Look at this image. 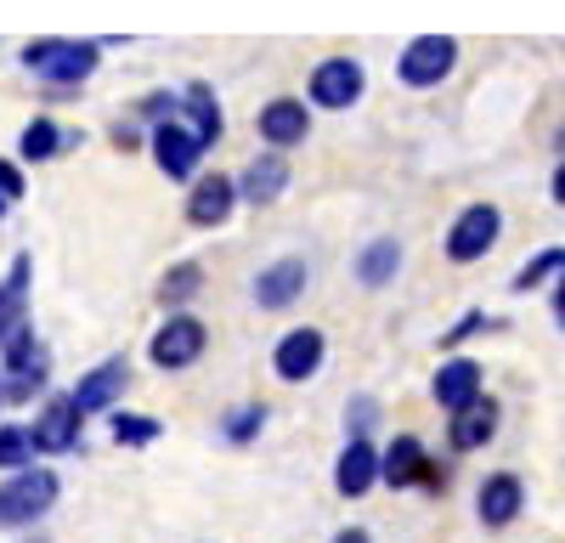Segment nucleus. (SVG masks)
I'll use <instances>...</instances> for the list:
<instances>
[{
	"instance_id": "nucleus-12",
	"label": "nucleus",
	"mask_w": 565,
	"mask_h": 543,
	"mask_svg": "<svg viewBox=\"0 0 565 543\" xmlns=\"http://www.w3.org/2000/svg\"><path fill=\"white\" fill-rule=\"evenodd\" d=\"M380 459H385V453L373 447L367 436H351L345 453H340V465H334V487H340V498H362L373 481H380Z\"/></svg>"
},
{
	"instance_id": "nucleus-35",
	"label": "nucleus",
	"mask_w": 565,
	"mask_h": 543,
	"mask_svg": "<svg viewBox=\"0 0 565 543\" xmlns=\"http://www.w3.org/2000/svg\"><path fill=\"white\" fill-rule=\"evenodd\" d=\"M554 311L565 317V272H559V289H554Z\"/></svg>"
},
{
	"instance_id": "nucleus-11",
	"label": "nucleus",
	"mask_w": 565,
	"mask_h": 543,
	"mask_svg": "<svg viewBox=\"0 0 565 543\" xmlns=\"http://www.w3.org/2000/svg\"><path fill=\"white\" fill-rule=\"evenodd\" d=\"M79 407H74V396H52L45 402V414L34 419V447L40 453H74L79 447Z\"/></svg>"
},
{
	"instance_id": "nucleus-18",
	"label": "nucleus",
	"mask_w": 565,
	"mask_h": 543,
	"mask_svg": "<svg viewBox=\"0 0 565 543\" xmlns=\"http://www.w3.org/2000/svg\"><path fill=\"white\" fill-rule=\"evenodd\" d=\"M282 188H289V164H282L277 148H266L260 159H249V170H244V181H238V193L255 199V204H271Z\"/></svg>"
},
{
	"instance_id": "nucleus-4",
	"label": "nucleus",
	"mask_w": 565,
	"mask_h": 543,
	"mask_svg": "<svg viewBox=\"0 0 565 543\" xmlns=\"http://www.w3.org/2000/svg\"><path fill=\"white\" fill-rule=\"evenodd\" d=\"M458 68V40L452 34H418V40H407V52H402V63H396V74L407 79V85H441L447 74Z\"/></svg>"
},
{
	"instance_id": "nucleus-7",
	"label": "nucleus",
	"mask_w": 565,
	"mask_h": 543,
	"mask_svg": "<svg viewBox=\"0 0 565 543\" xmlns=\"http://www.w3.org/2000/svg\"><path fill=\"white\" fill-rule=\"evenodd\" d=\"M322 329H295V334H282L277 340V351H271V369H277V380H289V385H300V380H311L317 369H322Z\"/></svg>"
},
{
	"instance_id": "nucleus-10",
	"label": "nucleus",
	"mask_w": 565,
	"mask_h": 543,
	"mask_svg": "<svg viewBox=\"0 0 565 543\" xmlns=\"http://www.w3.org/2000/svg\"><path fill=\"white\" fill-rule=\"evenodd\" d=\"M481 362L476 356H447L441 369H436V402L447 407V414H458V407H469V402H481Z\"/></svg>"
},
{
	"instance_id": "nucleus-32",
	"label": "nucleus",
	"mask_w": 565,
	"mask_h": 543,
	"mask_svg": "<svg viewBox=\"0 0 565 543\" xmlns=\"http://www.w3.org/2000/svg\"><path fill=\"white\" fill-rule=\"evenodd\" d=\"M476 329H487V317H481V311H469V317H463L458 329H447V340H441V345H458V340H469Z\"/></svg>"
},
{
	"instance_id": "nucleus-1",
	"label": "nucleus",
	"mask_w": 565,
	"mask_h": 543,
	"mask_svg": "<svg viewBox=\"0 0 565 543\" xmlns=\"http://www.w3.org/2000/svg\"><path fill=\"white\" fill-rule=\"evenodd\" d=\"M57 504V476L52 470H12V481H0V526H29Z\"/></svg>"
},
{
	"instance_id": "nucleus-20",
	"label": "nucleus",
	"mask_w": 565,
	"mask_h": 543,
	"mask_svg": "<svg viewBox=\"0 0 565 543\" xmlns=\"http://www.w3.org/2000/svg\"><path fill=\"white\" fill-rule=\"evenodd\" d=\"M232 199H238V188H232L226 175H210L193 188V199H186V215H193V226H221L232 215Z\"/></svg>"
},
{
	"instance_id": "nucleus-25",
	"label": "nucleus",
	"mask_w": 565,
	"mask_h": 543,
	"mask_svg": "<svg viewBox=\"0 0 565 543\" xmlns=\"http://www.w3.org/2000/svg\"><path fill=\"white\" fill-rule=\"evenodd\" d=\"M181 108L193 114V125L204 130V142H215V136H221V108H215V97H210V85H193Z\"/></svg>"
},
{
	"instance_id": "nucleus-26",
	"label": "nucleus",
	"mask_w": 565,
	"mask_h": 543,
	"mask_svg": "<svg viewBox=\"0 0 565 543\" xmlns=\"http://www.w3.org/2000/svg\"><path fill=\"white\" fill-rule=\"evenodd\" d=\"M114 441L119 447H148V441H159V419H148V414H114Z\"/></svg>"
},
{
	"instance_id": "nucleus-30",
	"label": "nucleus",
	"mask_w": 565,
	"mask_h": 543,
	"mask_svg": "<svg viewBox=\"0 0 565 543\" xmlns=\"http://www.w3.org/2000/svg\"><path fill=\"white\" fill-rule=\"evenodd\" d=\"M373 414H380V407H373V396H356V402L345 407V430H351V436H367Z\"/></svg>"
},
{
	"instance_id": "nucleus-27",
	"label": "nucleus",
	"mask_w": 565,
	"mask_h": 543,
	"mask_svg": "<svg viewBox=\"0 0 565 543\" xmlns=\"http://www.w3.org/2000/svg\"><path fill=\"white\" fill-rule=\"evenodd\" d=\"M7 374H12V380H7V396H12V402H29V396L45 385V351L29 356V362H18V369H7Z\"/></svg>"
},
{
	"instance_id": "nucleus-5",
	"label": "nucleus",
	"mask_w": 565,
	"mask_h": 543,
	"mask_svg": "<svg viewBox=\"0 0 565 543\" xmlns=\"http://www.w3.org/2000/svg\"><path fill=\"white\" fill-rule=\"evenodd\" d=\"M380 481L402 492V487H441L447 476L430 465V453H424L418 436H396V441L385 447V459H380Z\"/></svg>"
},
{
	"instance_id": "nucleus-3",
	"label": "nucleus",
	"mask_w": 565,
	"mask_h": 543,
	"mask_svg": "<svg viewBox=\"0 0 565 543\" xmlns=\"http://www.w3.org/2000/svg\"><path fill=\"white\" fill-rule=\"evenodd\" d=\"M498 233H503V210H498V204H469V210H458V221L447 226V255H452L458 266H469V260H481V255L498 244Z\"/></svg>"
},
{
	"instance_id": "nucleus-28",
	"label": "nucleus",
	"mask_w": 565,
	"mask_h": 543,
	"mask_svg": "<svg viewBox=\"0 0 565 543\" xmlns=\"http://www.w3.org/2000/svg\"><path fill=\"white\" fill-rule=\"evenodd\" d=\"M57 148H63V130L52 119H34L23 130V159H57Z\"/></svg>"
},
{
	"instance_id": "nucleus-2",
	"label": "nucleus",
	"mask_w": 565,
	"mask_h": 543,
	"mask_svg": "<svg viewBox=\"0 0 565 543\" xmlns=\"http://www.w3.org/2000/svg\"><path fill=\"white\" fill-rule=\"evenodd\" d=\"M23 63H29V74L52 79V85H79L97 68V40H34Z\"/></svg>"
},
{
	"instance_id": "nucleus-14",
	"label": "nucleus",
	"mask_w": 565,
	"mask_h": 543,
	"mask_svg": "<svg viewBox=\"0 0 565 543\" xmlns=\"http://www.w3.org/2000/svg\"><path fill=\"white\" fill-rule=\"evenodd\" d=\"M476 510H481V521H487L492 532L509 526L514 515L526 510V487H521V476H509V470L487 476V481H481V498H476Z\"/></svg>"
},
{
	"instance_id": "nucleus-23",
	"label": "nucleus",
	"mask_w": 565,
	"mask_h": 543,
	"mask_svg": "<svg viewBox=\"0 0 565 543\" xmlns=\"http://www.w3.org/2000/svg\"><path fill=\"white\" fill-rule=\"evenodd\" d=\"M554 272H565V249H543V255H532L521 272H514V295H526V289H537V284H548L554 278Z\"/></svg>"
},
{
	"instance_id": "nucleus-17",
	"label": "nucleus",
	"mask_w": 565,
	"mask_h": 543,
	"mask_svg": "<svg viewBox=\"0 0 565 543\" xmlns=\"http://www.w3.org/2000/svg\"><path fill=\"white\" fill-rule=\"evenodd\" d=\"M306 130H311V119H306V103H295V97H277V103L260 108V136H266L271 148L306 142Z\"/></svg>"
},
{
	"instance_id": "nucleus-34",
	"label": "nucleus",
	"mask_w": 565,
	"mask_h": 543,
	"mask_svg": "<svg viewBox=\"0 0 565 543\" xmlns=\"http://www.w3.org/2000/svg\"><path fill=\"white\" fill-rule=\"evenodd\" d=\"M334 543H373V537H367V532H362V526H345V532H340V537H334Z\"/></svg>"
},
{
	"instance_id": "nucleus-8",
	"label": "nucleus",
	"mask_w": 565,
	"mask_h": 543,
	"mask_svg": "<svg viewBox=\"0 0 565 543\" xmlns=\"http://www.w3.org/2000/svg\"><path fill=\"white\" fill-rule=\"evenodd\" d=\"M362 97V63L356 57H328L311 74V103L322 108H351Z\"/></svg>"
},
{
	"instance_id": "nucleus-36",
	"label": "nucleus",
	"mask_w": 565,
	"mask_h": 543,
	"mask_svg": "<svg viewBox=\"0 0 565 543\" xmlns=\"http://www.w3.org/2000/svg\"><path fill=\"white\" fill-rule=\"evenodd\" d=\"M0 402H7V380H0Z\"/></svg>"
},
{
	"instance_id": "nucleus-38",
	"label": "nucleus",
	"mask_w": 565,
	"mask_h": 543,
	"mask_svg": "<svg viewBox=\"0 0 565 543\" xmlns=\"http://www.w3.org/2000/svg\"><path fill=\"white\" fill-rule=\"evenodd\" d=\"M559 323H565V317H559Z\"/></svg>"
},
{
	"instance_id": "nucleus-22",
	"label": "nucleus",
	"mask_w": 565,
	"mask_h": 543,
	"mask_svg": "<svg viewBox=\"0 0 565 543\" xmlns=\"http://www.w3.org/2000/svg\"><path fill=\"white\" fill-rule=\"evenodd\" d=\"M34 430L23 425H0V470H29L34 465Z\"/></svg>"
},
{
	"instance_id": "nucleus-16",
	"label": "nucleus",
	"mask_w": 565,
	"mask_h": 543,
	"mask_svg": "<svg viewBox=\"0 0 565 543\" xmlns=\"http://www.w3.org/2000/svg\"><path fill=\"white\" fill-rule=\"evenodd\" d=\"M492 436H498V402H492V396L458 407L452 425H447V441H452L458 453H476V447H487Z\"/></svg>"
},
{
	"instance_id": "nucleus-21",
	"label": "nucleus",
	"mask_w": 565,
	"mask_h": 543,
	"mask_svg": "<svg viewBox=\"0 0 565 543\" xmlns=\"http://www.w3.org/2000/svg\"><path fill=\"white\" fill-rule=\"evenodd\" d=\"M396 266H402V244H396V238H373V244L356 255V284L380 289V284L396 278Z\"/></svg>"
},
{
	"instance_id": "nucleus-6",
	"label": "nucleus",
	"mask_w": 565,
	"mask_h": 543,
	"mask_svg": "<svg viewBox=\"0 0 565 543\" xmlns=\"http://www.w3.org/2000/svg\"><path fill=\"white\" fill-rule=\"evenodd\" d=\"M204 148H210V142H204L199 125H175V119H170V125L153 130V159H159L164 175H193V164L204 159Z\"/></svg>"
},
{
	"instance_id": "nucleus-33",
	"label": "nucleus",
	"mask_w": 565,
	"mask_h": 543,
	"mask_svg": "<svg viewBox=\"0 0 565 543\" xmlns=\"http://www.w3.org/2000/svg\"><path fill=\"white\" fill-rule=\"evenodd\" d=\"M548 193H554V204H559V210H565V159H559V164H554V181H548Z\"/></svg>"
},
{
	"instance_id": "nucleus-31",
	"label": "nucleus",
	"mask_w": 565,
	"mask_h": 543,
	"mask_svg": "<svg viewBox=\"0 0 565 543\" xmlns=\"http://www.w3.org/2000/svg\"><path fill=\"white\" fill-rule=\"evenodd\" d=\"M23 193V175H18V164H0V204H12Z\"/></svg>"
},
{
	"instance_id": "nucleus-15",
	"label": "nucleus",
	"mask_w": 565,
	"mask_h": 543,
	"mask_svg": "<svg viewBox=\"0 0 565 543\" xmlns=\"http://www.w3.org/2000/svg\"><path fill=\"white\" fill-rule=\"evenodd\" d=\"M300 289H306V260H300V255H289V260L266 266L260 278H255V300H260L266 311L295 306V300H300Z\"/></svg>"
},
{
	"instance_id": "nucleus-24",
	"label": "nucleus",
	"mask_w": 565,
	"mask_h": 543,
	"mask_svg": "<svg viewBox=\"0 0 565 543\" xmlns=\"http://www.w3.org/2000/svg\"><path fill=\"white\" fill-rule=\"evenodd\" d=\"M199 284H204V272H199L193 260H186V266H170L164 284H159V300H164V306H181V300L199 295Z\"/></svg>"
},
{
	"instance_id": "nucleus-19",
	"label": "nucleus",
	"mask_w": 565,
	"mask_h": 543,
	"mask_svg": "<svg viewBox=\"0 0 565 543\" xmlns=\"http://www.w3.org/2000/svg\"><path fill=\"white\" fill-rule=\"evenodd\" d=\"M29 272H34V260L18 255L12 272H7V284H0V340L29 323V311H23V306H29Z\"/></svg>"
},
{
	"instance_id": "nucleus-37",
	"label": "nucleus",
	"mask_w": 565,
	"mask_h": 543,
	"mask_svg": "<svg viewBox=\"0 0 565 543\" xmlns=\"http://www.w3.org/2000/svg\"><path fill=\"white\" fill-rule=\"evenodd\" d=\"M559 148H565V130H559Z\"/></svg>"
},
{
	"instance_id": "nucleus-9",
	"label": "nucleus",
	"mask_w": 565,
	"mask_h": 543,
	"mask_svg": "<svg viewBox=\"0 0 565 543\" xmlns=\"http://www.w3.org/2000/svg\"><path fill=\"white\" fill-rule=\"evenodd\" d=\"M199 351H204V323L199 317H170V323L153 334V345H148V356L159 362V369H186V362H199Z\"/></svg>"
},
{
	"instance_id": "nucleus-29",
	"label": "nucleus",
	"mask_w": 565,
	"mask_h": 543,
	"mask_svg": "<svg viewBox=\"0 0 565 543\" xmlns=\"http://www.w3.org/2000/svg\"><path fill=\"white\" fill-rule=\"evenodd\" d=\"M260 425H266V407H260V402L232 407V414H226V441H255Z\"/></svg>"
},
{
	"instance_id": "nucleus-13",
	"label": "nucleus",
	"mask_w": 565,
	"mask_h": 543,
	"mask_svg": "<svg viewBox=\"0 0 565 543\" xmlns=\"http://www.w3.org/2000/svg\"><path fill=\"white\" fill-rule=\"evenodd\" d=\"M125 380H130V362L125 356H108L103 369H90L74 385V407H79V414H108V407L119 402V391H125Z\"/></svg>"
}]
</instances>
